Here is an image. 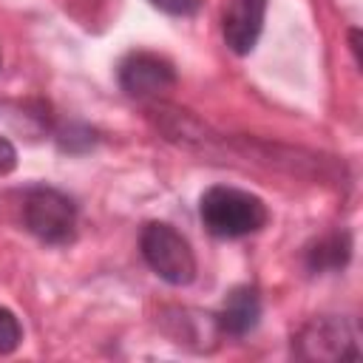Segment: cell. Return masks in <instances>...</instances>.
I'll use <instances>...</instances> for the list:
<instances>
[{"mask_svg":"<svg viewBox=\"0 0 363 363\" xmlns=\"http://www.w3.org/2000/svg\"><path fill=\"white\" fill-rule=\"evenodd\" d=\"M199 218L216 238H244L269 221V210L264 199H258L250 190L213 184L199 199Z\"/></svg>","mask_w":363,"mask_h":363,"instance_id":"1","label":"cell"},{"mask_svg":"<svg viewBox=\"0 0 363 363\" xmlns=\"http://www.w3.org/2000/svg\"><path fill=\"white\" fill-rule=\"evenodd\" d=\"M139 250L145 264L170 286H187L196 278V255L187 244V238L164 224V221H147L139 233Z\"/></svg>","mask_w":363,"mask_h":363,"instance_id":"2","label":"cell"},{"mask_svg":"<svg viewBox=\"0 0 363 363\" xmlns=\"http://www.w3.org/2000/svg\"><path fill=\"white\" fill-rule=\"evenodd\" d=\"M23 227L43 244H68L77 233V204L57 187H28L23 196Z\"/></svg>","mask_w":363,"mask_h":363,"instance_id":"3","label":"cell"},{"mask_svg":"<svg viewBox=\"0 0 363 363\" xmlns=\"http://www.w3.org/2000/svg\"><path fill=\"white\" fill-rule=\"evenodd\" d=\"M292 352L301 360H346L357 357V332L346 318L320 315L298 329L292 337Z\"/></svg>","mask_w":363,"mask_h":363,"instance_id":"4","label":"cell"},{"mask_svg":"<svg viewBox=\"0 0 363 363\" xmlns=\"http://www.w3.org/2000/svg\"><path fill=\"white\" fill-rule=\"evenodd\" d=\"M119 88L133 99H150L176 85V68L167 57L153 51H130L119 62Z\"/></svg>","mask_w":363,"mask_h":363,"instance_id":"5","label":"cell"},{"mask_svg":"<svg viewBox=\"0 0 363 363\" xmlns=\"http://www.w3.org/2000/svg\"><path fill=\"white\" fill-rule=\"evenodd\" d=\"M267 17V0H230L221 14V34L233 54L244 57L255 48Z\"/></svg>","mask_w":363,"mask_h":363,"instance_id":"6","label":"cell"},{"mask_svg":"<svg viewBox=\"0 0 363 363\" xmlns=\"http://www.w3.org/2000/svg\"><path fill=\"white\" fill-rule=\"evenodd\" d=\"M213 320H216V329L221 335H230V337L250 335L261 320V295H258V289L250 286V284H241V286L230 289V295L224 298V303L213 315Z\"/></svg>","mask_w":363,"mask_h":363,"instance_id":"7","label":"cell"},{"mask_svg":"<svg viewBox=\"0 0 363 363\" xmlns=\"http://www.w3.org/2000/svg\"><path fill=\"white\" fill-rule=\"evenodd\" d=\"M349 258H352V233L343 227L318 235L303 252L309 272H337L349 264Z\"/></svg>","mask_w":363,"mask_h":363,"instance_id":"8","label":"cell"},{"mask_svg":"<svg viewBox=\"0 0 363 363\" xmlns=\"http://www.w3.org/2000/svg\"><path fill=\"white\" fill-rule=\"evenodd\" d=\"M94 142H96V136H94V130L88 125H68L57 136V145L62 150H68V153H82V150L94 147Z\"/></svg>","mask_w":363,"mask_h":363,"instance_id":"9","label":"cell"},{"mask_svg":"<svg viewBox=\"0 0 363 363\" xmlns=\"http://www.w3.org/2000/svg\"><path fill=\"white\" fill-rule=\"evenodd\" d=\"M23 340V326L17 315L6 306H0V354H11Z\"/></svg>","mask_w":363,"mask_h":363,"instance_id":"10","label":"cell"},{"mask_svg":"<svg viewBox=\"0 0 363 363\" xmlns=\"http://www.w3.org/2000/svg\"><path fill=\"white\" fill-rule=\"evenodd\" d=\"M150 6L170 17H193L201 9V0H150Z\"/></svg>","mask_w":363,"mask_h":363,"instance_id":"11","label":"cell"},{"mask_svg":"<svg viewBox=\"0 0 363 363\" xmlns=\"http://www.w3.org/2000/svg\"><path fill=\"white\" fill-rule=\"evenodd\" d=\"M14 167H17V147L6 136H0V176H9Z\"/></svg>","mask_w":363,"mask_h":363,"instance_id":"12","label":"cell"},{"mask_svg":"<svg viewBox=\"0 0 363 363\" xmlns=\"http://www.w3.org/2000/svg\"><path fill=\"white\" fill-rule=\"evenodd\" d=\"M349 45H352V54H354V62L360 65V31H357V28H352V34H349Z\"/></svg>","mask_w":363,"mask_h":363,"instance_id":"13","label":"cell"}]
</instances>
